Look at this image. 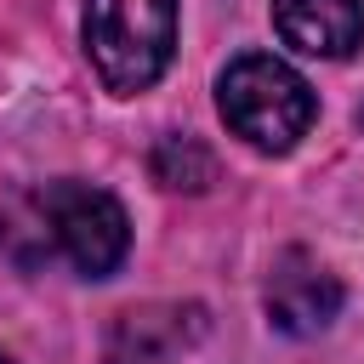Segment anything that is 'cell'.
Returning <instances> with one entry per match:
<instances>
[{"instance_id": "cell-1", "label": "cell", "mask_w": 364, "mask_h": 364, "mask_svg": "<svg viewBox=\"0 0 364 364\" xmlns=\"http://www.w3.org/2000/svg\"><path fill=\"white\" fill-rule=\"evenodd\" d=\"M131 250V216L108 188L80 176L28 182L0 199V256L23 273L68 262L80 279H108Z\"/></svg>"}, {"instance_id": "cell-2", "label": "cell", "mask_w": 364, "mask_h": 364, "mask_svg": "<svg viewBox=\"0 0 364 364\" xmlns=\"http://www.w3.org/2000/svg\"><path fill=\"white\" fill-rule=\"evenodd\" d=\"M216 108H222L228 131L239 142H250L256 154H290L318 114L313 85L267 51H245L228 63V74L216 80Z\"/></svg>"}, {"instance_id": "cell-3", "label": "cell", "mask_w": 364, "mask_h": 364, "mask_svg": "<svg viewBox=\"0 0 364 364\" xmlns=\"http://www.w3.org/2000/svg\"><path fill=\"white\" fill-rule=\"evenodd\" d=\"M176 51V0H85V57L114 97L148 91Z\"/></svg>"}, {"instance_id": "cell-4", "label": "cell", "mask_w": 364, "mask_h": 364, "mask_svg": "<svg viewBox=\"0 0 364 364\" xmlns=\"http://www.w3.org/2000/svg\"><path fill=\"white\" fill-rule=\"evenodd\" d=\"M205 341L199 301H142L108 324L102 364H182Z\"/></svg>"}, {"instance_id": "cell-5", "label": "cell", "mask_w": 364, "mask_h": 364, "mask_svg": "<svg viewBox=\"0 0 364 364\" xmlns=\"http://www.w3.org/2000/svg\"><path fill=\"white\" fill-rule=\"evenodd\" d=\"M341 313V279L307 256V250H284L267 273V318L284 336H318L330 318Z\"/></svg>"}, {"instance_id": "cell-6", "label": "cell", "mask_w": 364, "mask_h": 364, "mask_svg": "<svg viewBox=\"0 0 364 364\" xmlns=\"http://www.w3.org/2000/svg\"><path fill=\"white\" fill-rule=\"evenodd\" d=\"M273 23L307 57H353L364 46V0H273Z\"/></svg>"}, {"instance_id": "cell-7", "label": "cell", "mask_w": 364, "mask_h": 364, "mask_svg": "<svg viewBox=\"0 0 364 364\" xmlns=\"http://www.w3.org/2000/svg\"><path fill=\"white\" fill-rule=\"evenodd\" d=\"M148 171H154V182L171 188V193H205V188L216 182V159H210V148H205L199 136H182V131H171V136L154 142Z\"/></svg>"}, {"instance_id": "cell-8", "label": "cell", "mask_w": 364, "mask_h": 364, "mask_svg": "<svg viewBox=\"0 0 364 364\" xmlns=\"http://www.w3.org/2000/svg\"><path fill=\"white\" fill-rule=\"evenodd\" d=\"M0 364H11V358H6V353H0Z\"/></svg>"}]
</instances>
